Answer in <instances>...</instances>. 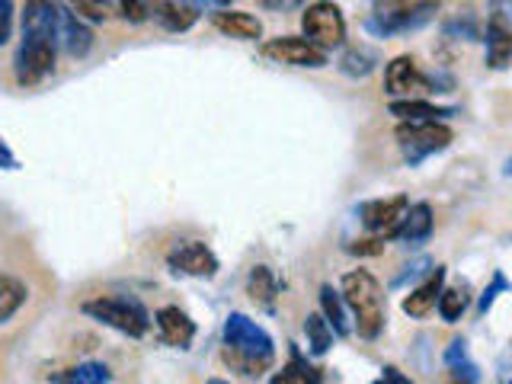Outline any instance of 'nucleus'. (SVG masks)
I'll use <instances>...</instances> for the list:
<instances>
[{"label":"nucleus","instance_id":"1","mask_svg":"<svg viewBox=\"0 0 512 384\" xmlns=\"http://www.w3.org/2000/svg\"><path fill=\"white\" fill-rule=\"evenodd\" d=\"M272 359H276L272 336L260 324H253L247 314H228L224 320V362L237 368L240 375H263Z\"/></svg>","mask_w":512,"mask_h":384},{"label":"nucleus","instance_id":"2","mask_svg":"<svg viewBox=\"0 0 512 384\" xmlns=\"http://www.w3.org/2000/svg\"><path fill=\"white\" fill-rule=\"evenodd\" d=\"M343 304L356 314V330L362 340H375L384 330V292L368 269H352L343 276Z\"/></svg>","mask_w":512,"mask_h":384},{"label":"nucleus","instance_id":"3","mask_svg":"<svg viewBox=\"0 0 512 384\" xmlns=\"http://www.w3.org/2000/svg\"><path fill=\"white\" fill-rule=\"evenodd\" d=\"M84 314H90L93 320H100V324L119 330L125 336H144L151 327V317L148 311L141 308L135 298H93L84 304Z\"/></svg>","mask_w":512,"mask_h":384},{"label":"nucleus","instance_id":"4","mask_svg":"<svg viewBox=\"0 0 512 384\" xmlns=\"http://www.w3.org/2000/svg\"><path fill=\"white\" fill-rule=\"evenodd\" d=\"M55 36H48V32H23V42L16 48V80H20L23 87H32L45 80L48 74L55 71Z\"/></svg>","mask_w":512,"mask_h":384},{"label":"nucleus","instance_id":"5","mask_svg":"<svg viewBox=\"0 0 512 384\" xmlns=\"http://www.w3.org/2000/svg\"><path fill=\"white\" fill-rule=\"evenodd\" d=\"M452 128L442 125V122H404L397 125V144L404 151L407 164L416 167L423 157L429 154H439L452 144Z\"/></svg>","mask_w":512,"mask_h":384},{"label":"nucleus","instance_id":"6","mask_svg":"<svg viewBox=\"0 0 512 384\" xmlns=\"http://www.w3.org/2000/svg\"><path fill=\"white\" fill-rule=\"evenodd\" d=\"M436 13H439L436 4H375L365 26L368 32H375V36L384 39V36H397V32L420 29Z\"/></svg>","mask_w":512,"mask_h":384},{"label":"nucleus","instance_id":"7","mask_svg":"<svg viewBox=\"0 0 512 384\" xmlns=\"http://www.w3.org/2000/svg\"><path fill=\"white\" fill-rule=\"evenodd\" d=\"M301 29H304V39H308L314 48L327 52V48L343 45L346 39V20H343V10L336 4H311L301 16Z\"/></svg>","mask_w":512,"mask_h":384},{"label":"nucleus","instance_id":"8","mask_svg":"<svg viewBox=\"0 0 512 384\" xmlns=\"http://www.w3.org/2000/svg\"><path fill=\"white\" fill-rule=\"evenodd\" d=\"M260 55L276 64H295V68H324L327 64V52H320L308 39H298V36L269 39L260 45Z\"/></svg>","mask_w":512,"mask_h":384},{"label":"nucleus","instance_id":"9","mask_svg":"<svg viewBox=\"0 0 512 384\" xmlns=\"http://www.w3.org/2000/svg\"><path fill=\"white\" fill-rule=\"evenodd\" d=\"M167 266L180 276H196V279H212L218 272V256L212 247L202 240H183L167 253Z\"/></svg>","mask_w":512,"mask_h":384},{"label":"nucleus","instance_id":"10","mask_svg":"<svg viewBox=\"0 0 512 384\" xmlns=\"http://www.w3.org/2000/svg\"><path fill=\"white\" fill-rule=\"evenodd\" d=\"M426 90H429V77L416 68V61L410 55H400L384 68V93L394 96V100H416V93Z\"/></svg>","mask_w":512,"mask_h":384},{"label":"nucleus","instance_id":"11","mask_svg":"<svg viewBox=\"0 0 512 384\" xmlns=\"http://www.w3.org/2000/svg\"><path fill=\"white\" fill-rule=\"evenodd\" d=\"M410 208V199L407 196H391V199H375V202H365L359 208V218L365 224V231L372 234H381V240H388L394 234V228L400 221H404Z\"/></svg>","mask_w":512,"mask_h":384},{"label":"nucleus","instance_id":"12","mask_svg":"<svg viewBox=\"0 0 512 384\" xmlns=\"http://www.w3.org/2000/svg\"><path fill=\"white\" fill-rule=\"evenodd\" d=\"M55 45H61L71 58H84L93 45V32L77 20V13H71V7H58Z\"/></svg>","mask_w":512,"mask_h":384},{"label":"nucleus","instance_id":"13","mask_svg":"<svg viewBox=\"0 0 512 384\" xmlns=\"http://www.w3.org/2000/svg\"><path fill=\"white\" fill-rule=\"evenodd\" d=\"M432 221H436V218H432V205L429 202H416V205L407 208L404 221L397 224L391 237L400 240L404 247H420L432 234Z\"/></svg>","mask_w":512,"mask_h":384},{"label":"nucleus","instance_id":"14","mask_svg":"<svg viewBox=\"0 0 512 384\" xmlns=\"http://www.w3.org/2000/svg\"><path fill=\"white\" fill-rule=\"evenodd\" d=\"M157 320V330L164 336V343L176 346V349H186L192 343V336H196V324H192V317L186 311H180L176 304H167V308H160L154 314Z\"/></svg>","mask_w":512,"mask_h":384},{"label":"nucleus","instance_id":"15","mask_svg":"<svg viewBox=\"0 0 512 384\" xmlns=\"http://www.w3.org/2000/svg\"><path fill=\"white\" fill-rule=\"evenodd\" d=\"M212 26L218 32L231 39H244V42H253L263 36V23L256 20L253 13H244V10H231V7H218L212 13Z\"/></svg>","mask_w":512,"mask_h":384},{"label":"nucleus","instance_id":"16","mask_svg":"<svg viewBox=\"0 0 512 384\" xmlns=\"http://www.w3.org/2000/svg\"><path fill=\"white\" fill-rule=\"evenodd\" d=\"M442 288H445V269L436 266V269H432V276L420 288H413V292L404 298V314H410V317H426L432 308H436Z\"/></svg>","mask_w":512,"mask_h":384},{"label":"nucleus","instance_id":"17","mask_svg":"<svg viewBox=\"0 0 512 384\" xmlns=\"http://www.w3.org/2000/svg\"><path fill=\"white\" fill-rule=\"evenodd\" d=\"M391 116L404 119V122H442L455 116V106H436L426 100H391Z\"/></svg>","mask_w":512,"mask_h":384},{"label":"nucleus","instance_id":"18","mask_svg":"<svg viewBox=\"0 0 512 384\" xmlns=\"http://www.w3.org/2000/svg\"><path fill=\"white\" fill-rule=\"evenodd\" d=\"M509 58H512V32L506 26V16L493 13V20L487 26V61H490V68L503 71Z\"/></svg>","mask_w":512,"mask_h":384},{"label":"nucleus","instance_id":"19","mask_svg":"<svg viewBox=\"0 0 512 384\" xmlns=\"http://www.w3.org/2000/svg\"><path fill=\"white\" fill-rule=\"evenodd\" d=\"M151 16H157V23L170 29V32H186L192 23L199 20V7L196 4H176V0H167V4L151 7Z\"/></svg>","mask_w":512,"mask_h":384},{"label":"nucleus","instance_id":"20","mask_svg":"<svg viewBox=\"0 0 512 384\" xmlns=\"http://www.w3.org/2000/svg\"><path fill=\"white\" fill-rule=\"evenodd\" d=\"M269 384H320V368H314L298 349H292V359H288L282 372L272 375Z\"/></svg>","mask_w":512,"mask_h":384},{"label":"nucleus","instance_id":"21","mask_svg":"<svg viewBox=\"0 0 512 384\" xmlns=\"http://www.w3.org/2000/svg\"><path fill=\"white\" fill-rule=\"evenodd\" d=\"M320 317L327 320V327L336 333V336H349V317H346V304L343 298L333 292V285H324L320 288Z\"/></svg>","mask_w":512,"mask_h":384},{"label":"nucleus","instance_id":"22","mask_svg":"<svg viewBox=\"0 0 512 384\" xmlns=\"http://www.w3.org/2000/svg\"><path fill=\"white\" fill-rule=\"evenodd\" d=\"M276 292H279V282H276V276H272V269L269 266H253L250 279H247V295L256 304H266V308H272Z\"/></svg>","mask_w":512,"mask_h":384},{"label":"nucleus","instance_id":"23","mask_svg":"<svg viewBox=\"0 0 512 384\" xmlns=\"http://www.w3.org/2000/svg\"><path fill=\"white\" fill-rule=\"evenodd\" d=\"M26 285L13 276H0V324H7V320L23 308L26 304Z\"/></svg>","mask_w":512,"mask_h":384},{"label":"nucleus","instance_id":"24","mask_svg":"<svg viewBox=\"0 0 512 384\" xmlns=\"http://www.w3.org/2000/svg\"><path fill=\"white\" fill-rule=\"evenodd\" d=\"M468 301H471V295H468V285H455V288H442V295H439V314H442V320L445 324H455V320H461V314L468 311Z\"/></svg>","mask_w":512,"mask_h":384},{"label":"nucleus","instance_id":"25","mask_svg":"<svg viewBox=\"0 0 512 384\" xmlns=\"http://www.w3.org/2000/svg\"><path fill=\"white\" fill-rule=\"evenodd\" d=\"M375 64H378V55L372 48H349V52L340 58V71L346 77H368L375 71Z\"/></svg>","mask_w":512,"mask_h":384},{"label":"nucleus","instance_id":"26","mask_svg":"<svg viewBox=\"0 0 512 384\" xmlns=\"http://www.w3.org/2000/svg\"><path fill=\"white\" fill-rule=\"evenodd\" d=\"M304 336H308V346L314 356H324L333 346V330L327 327V320L320 314H308V320H304Z\"/></svg>","mask_w":512,"mask_h":384},{"label":"nucleus","instance_id":"27","mask_svg":"<svg viewBox=\"0 0 512 384\" xmlns=\"http://www.w3.org/2000/svg\"><path fill=\"white\" fill-rule=\"evenodd\" d=\"M64 381L68 384H112V375L103 362H80L77 368H71Z\"/></svg>","mask_w":512,"mask_h":384},{"label":"nucleus","instance_id":"28","mask_svg":"<svg viewBox=\"0 0 512 384\" xmlns=\"http://www.w3.org/2000/svg\"><path fill=\"white\" fill-rule=\"evenodd\" d=\"M500 292H509V279L503 276V272H493V282H490L487 292L480 295L477 311H480V314H487V311L493 308V301H496V295H500Z\"/></svg>","mask_w":512,"mask_h":384},{"label":"nucleus","instance_id":"29","mask_svg":"<svg viewBox=\"0 0 512 384\" xmlns=\"http://www.w3.org/2000/svg\"><path fill=\"white\" fill-rule=\"evenodd\" d=\"M445 365L452 368V372H455V368H464V365H468V343H464V340H455L452 346H448V349H445Z\"/></svg>","mask_w":512,"mask_h":384},{"label":"nucleus","instance_id":"30","mask_svg":"<svg viewBox=\"0 0 512 384\" xmlns=\"http://www.w3.org/2000/svg\"><path fill=\"white\" fill-rule=\"evenodd\" d=\"M349 253H356V256H375L384 250V240L381 237H368V240H352V244L346 247Z\"/></svg>","mask_w":512,"mask_h":384},{"label":"nucleus","instance_id":"31","mask_svg":"<svg viewBox=\"0 0 512 384\" xmlns=\"http://www.w3.org/2000/svg\"><path fill=\"white\" fill-rule=\"evenodd\" d=\"M119 10L125 20H132V23H144L151 16V4H138V0H132V4H119Z\"/></svg>","mask_w":512,"mask_h":384},{"label":"nucleus","instance_id":"32","mask_svg":"<svg viewBox=\"0 0 512 384\" xmlns=\"http://www.w3.org/2000/svg\"><path fill=\"white\" fill-rule=\"evenodd\" d=\"M10 29H13V4L10 0H0V45L10 39Z\"/></svg>","mask_w":512,"mask_h":384},{"label":"nucleus","instance_id":"33","mask_svg":"<svg viewBox=\"0 0 512 384\" xmlns=\"http://www.w3.org/2000/svg\"><path fill=\"white\" fill-rule=\"evenodd\" d=\"M74 10H77V13H87L90 20H96V23H100V20H106V10H103L100 4H87V0H80V4H77Z\"/></svg>","mask_w":512,"mask_h":384},{"label":"nucleus","instance_id":"34","mask_svg":"<svg viewBox=\"0 0 512 384\" xmlns=\"http://www.w3.org/2000/svg\"><path fill=\"white\" fill-rule=\"evenodd\" d=\"M375 384H413V381H410L407 375H400L397 368H391V365H388V368H384V372H381V381H375Z\"/></svg>","mask_w":512,"mask_h":384},{"label":"nucleus","instance_id":"35","mask_svg":"<svg viewBox=\"0 0 512 384\" xmlns=\"http://www.w3.org/2000/svg\"><path fill=\"white\" fill-rule=\"evenodd\" d=\"M16 167H20V160H16L13 151L7 148L4 141H0V170H16Z\"/></svg>","mask_w":512,"mask_h":384},{"label":"nucleus","instance_id":"36","mask_svg":"<svg viewBox=\"0 0 512 384\" xmlns=\"http://www.w3.org/2000/svg\"><path fill=\"white\" fill-rule=\"evenodd\" d=\"M208 384H228V381H221V378H212V381H208Z\"/></svg>","mask_w":512,"mask_h":384}]
</instances>
